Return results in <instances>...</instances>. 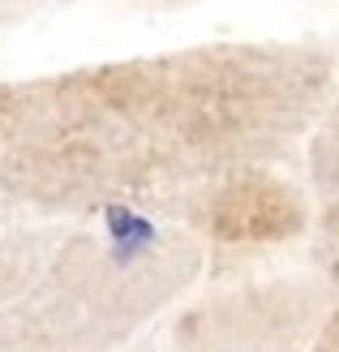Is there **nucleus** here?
Listing matches in <instances>:
<instances>
[{"instance_id":"obj_1","label":"nucleus","mask_w":339,"mask_h":352,"mask_svg":"<svg viewBox=\"0 0 339 352\" xmlns=\"http://www.w3.org/2000/svg\"><path fill=\"white\" fill-rule=\"evenodd\" d=\"M322 43L223 39L0 82V193L43 215L181 219L305 151L335 91Z\"/></svg>"},{"instance_id":"obj_6","label":"nucleus","mask_w":339,"mask_h":352,"mask_svg":"<svg viewBox=\"0 0 339 352\" xmlns=\"http://www.w3.org/2000/svg\"><path fill=\"white\" fill-rule=\"evenodd\" d=\"M309 352H339V296L331 301V309H327L322 327H318V336H314Z\"/></svg>"},{"instance_id":"obj_3","label":"nucleus","mask_w":339,"mask_h":352,"mask_svg":"<svg viewBox=\"0 0 339 352\" xmlns=\"http://www.w3.org/2000/svg\"><path fill=\"white\" fill-rule=\"evenodd\" d=\"M335 296L300 271L223 284L181 309L168 352H309Z\"/></svg>"},{"instance_id":"obj_8","label":"nucleus","mask_w":339,"mask_h":352,"mask_svg":"<svg viewBox=\"0 0 339 352\" xmlns=\"http://www.w3.org/2000/svg\"><path fill=\"white\" fill-rule=\"evenodd\" d=\"M124 352H133V348H124ZM142 352H155V348H142Z\"/></svg>"},{"instance_id":"obj_4","label":"nucleus","mask_w":339,"mask_h":352,"mask_svg":"<svg viewBox=\"0 0 339 352\" xmlns=\"http://www.w3.org/2000/svg\"><path fill=\"white\" fill-rule=\"evenodd\" d=\"M309 193L283 168H254L206 189L176 223L206 250H275L309 232Z\"/></svg>"},{"instance_id":"obj_5","label":"nucleus","mask_w":339,"mask_h":352,"mask_svg":"<svg viewBox=\"0 0 339 352\" xmlns=\"http://www.w3.org/2000/svg\"><path fill=\"white\" fill-rule=\"evenodd\" d=\"M300 160H305L309 185L322 193V202L335 198V193H339V82H335L331 99H327L322 116H318L305 151H300Z\"/></svg>"},{"instance_id":"obj_7","label":"nucleus","mask_w":339,"mask_h":352,"mask_svg":"<svg viewBox=\"0 0 339 352\" xmlns=\"http://www.w3.org/2000/svg\"><path fill=\"white\" fill-rule=\"evenodd\" d=\"M318 223H322V232H327L331 241H339V193L322 202V219H318Z\"/></svg>"},{"instance_id":"obj_2","label":"nucleus","mask_w":339,"mask_h":352,"mask_svg":"<svg viewBox=\"0 0 339 352\" xmlns=\"http://www.w3.org/2000/svg\"><path fill=\"white\" fill-rule=\"evenodd\" d=\"M0 241V352H124L206 267L189 228L146 210L74 215Z\"/></svg>"}]
</instances>
